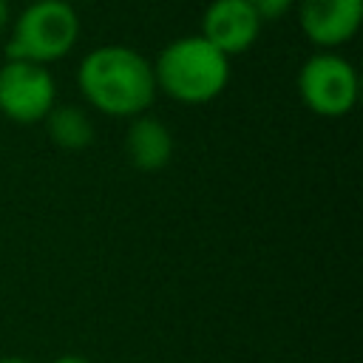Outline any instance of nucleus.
Masks as SVG:
<instances>
[{
    "label": "nucleus",
    "instance_id": "f257e3e1",
    "mask_svg": "<svg viewBox=\"0 0 363 363\" xmlns=\"http://www.w3.org/2000/svg\"><path fill=\"white\" fill-rule=\"evenodd\" d=\"M77 85L82 96L108 116H142L156 99L153 62H147L130 45H96L79 68Z\"/></svg>",
    "mask_w": 363,
    "mask_h": 363
},
{
    "label": "nucleus",
    "instance_id": "f03ea898",
    "mask_svg": "<svg viewBox=\"0 0 363 363\" xmlns=\"http://www.w3.org/2000/svg\"><path fill=\"white\" fill-rule=\"evenodd\" d=\"M156 88L176 102L201 105L216 99L230 82V57L201 34L170 40L153 62Z\"/></svg>",
    "mask_w": 363,
    "mask_h": 363
},
{
    "label": "nucleus",
    "instance_id": "7ed1b4c3",
    "mask_svg": "<svg viewBox=\"0 0 363 363\" xmlns=\"http://www.w3.org/2000/svg\"><path fill=\"white\" fill-rule=\"evenodd\" d=\"M79 40V17L68 0H31L11 23L6 40L9 60L54 62Z\"/></svg>",
    "mask_w": 363,
    "mask_h": 363
},
{
    "label": "nucleus",
    "instance_id": "20e7f679",
    "mask_svg": "<svg viewBox=\"0 0 363 363\" xmlns=\"http://www.w3.org/2000/svg\"><path fill=\"white\" fill-rule=\"evenodd\" d=\"M298 94L318 116H346L357 102V71L335 51H315L298 71Z\"/></svg>",
    "mask_w": 363,
    "mask_h": 363
},
{
    "label": "nucleus",
    "instance_id": "39448f33",
    "mask_svg": "<svg viewBox=\"0 0 363 363\" xmlns=\"http://www.w3.org/2000/svg\"><path fill=\"white\" fill-rule=\"evenodd\" d=\"M57 99L54 77L45 65L6 60L0 65V113L20 125H34L48 116Z\"/></svg>",
    "mask_w": 363,
    "mask_h": 363
},
{
    "label": "nucleus",
    "instance_id": "423d86ee",
    "mask_svg": "<svg viewBox=\"0 0 363 363\" xmlns=\"http://www.w3.org/2000/svg\"><path fill=\"white\" fill-rule=\"evenodd\" d=\"M261 26L247 0H213L201 14V37L224 57L244 54L258 40Z\"/></svg>",
    "mask_w": 363,
    "mask_h": 363
},
{
    "label": "nucleus",
    "instance_id": "0eeeda50",
    "mask_svg": "<svg viewBox=\"0 0 363 363\" xmlns=\"http://www.w3.org/2000/svg\"><path fill=\"white\" fill-rule=\"evenodd\" d=\"M303 34L323 48L352 40L363 20V0H298Z\"/></svg>",
    "mask_w": 363,
    "mask_h": 363
},
{
    "label": "nucleus",
    "instance_id": "6e6552de",
    "mask_svg": "<svg viewBox=\"0 0 363 363\" xmlns=\"http://www.w3.org/2000/svg\"><path fill=\"white\" fill-rule=\"evenodd\" d=\"M125 153L136 170H162L173 159V133L156 116H133L125 136Z\"/></svg>",
    "mask_w": 363,
    "mask_h": 363
},
{
    "label": "nucleus",
    "instance_id": "1a4fd4ad",
    "mask_svg": "<svg viewBox=\"0 0 363 363\" xmlns=\"http://www.w3.org/2000/svg\"><path fill=\"white\" fill-rule=\"evenodd\" d=\"M45 128L51 142L65 150H82L94 142V122L77 105H54L45 116Z\"/></svg>",
    "mask_w": 363,
    "mask_h": 363
},
{
    "label": "nucleus",
    "instance_id": "9d476101",
    "mask_svg": "<svg viewBox=\"0 0 363 363\" xmlns=\"http://www.w3.org/2000/svg\"><path fill=\"white\" fill-rule=\"evenodd\" d=\"M247 3L261 17V23L264 20H278V17H284L295 6V0H247Z\"/></svg>",
    "mask_w": 363,
    "mask_h": 363
},
{
    "label": "nucleus",
    "instance_id": "9b49d317",
    "mask_svg": "<svg viewBox=\"0 0 363 363\" xmlns=\"http://www.w3.org/2000/svg\"><path fill=\"white\" fill-rule=\"evenodd\" d=\"M51 363H91L88 357H82V354H60L57 360H51Z\"/></svg>",
    "mask_w": 363,
    "mask_h": 363
},
{
    "label": "nucleus",
    "instance_id": "f8f14e48",
    "mask_svg": "<svg viewBox=\"0 0 363 363\" xmlns=\"http://www.w3.org/2000/svg\"><path fill=\"white\" fill-rule=\"evenodd\" d=\"M6 23H9V6H6V0H0V31L6 28Z\"/></svg>",
    "mask_w": 363,
    "mask_h": 363
},
{
    "label": "nucleus",
    "instance_id": "ddd939ff",
    "mask_svg": "<svg viewBox=\"0 0 363 363\" xmlns=\"http://www.w3.org/2000/svg\"><path fill=\"white\" fill-rule=\"evenodd\" d=\"M0 363H28V360H23V357H0Z\"/></svg>",
    "mask_w": 363,
    "mask_h": 363
}]
</instances>
